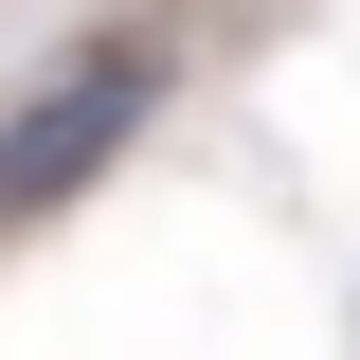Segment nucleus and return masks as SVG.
Masks as SVG:
<instances>
[{
	"label": "nucleus",
	"instance_id": "f257e3e1",
	"mask_svg": "<svg viewBox=\"0 0 360 360\" xmlns=\"http://www.w3.org/2000/svg\"><path fill=\"white\" fill-rule=\"evenodd\" d=\"M162 108V54L144 37H108V54H72V72L37 90V108H0V217H37V198H72L108 144Z\"/></svg>",
	"mask_w": 360,
	"mask_h": 360
}]
</instances>
